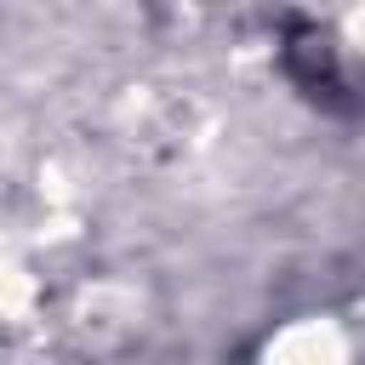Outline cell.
Here are the masks:
<instances>
[{"label": "cell", "instance_id": "cell-1", "mask_svg": "<svg viewBox=\"0 0 365 365\" xmlns=\"http://www.w3.org/2000/svg\"><path fill=\"white\" fill-rule=\"evenodd\" d=\"M285 74L314 97V103H325V108H348V86H342V68H336V51H331V40L319 34V29H308V23H297L291 34H285Z\"/></svg>", "mask_w": 365, "mask_h": 365}]
</instances>
